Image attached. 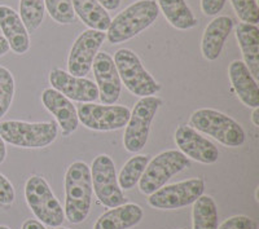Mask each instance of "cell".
<instances>
[{"mask_svg": "<svg viewBox=\"0 0 259 229\" xmlns=\"http://www.w3.org/2000/svg\"><path fill=\"white\" fill-rule=\"evenodd\" d=\"M92 181L90 166L73 162L65 173V219L80 224L87 219L92 203Z\"/></svg>", "mask_w": 259, "mask_h": 229, "instance_id": "1", "label": "cell"}, {"mask_svg": "<svg viewBox=\"0 0 259 229\" xmlns=\"http://www.w3.org/2000/svg\"><path fill=\"white\" fill-rule=\"evenodd\" d=\"M158 15L159 8L154 0H138L112 20L106 30V40L110 44H121L135 38L153 24Z\"/></svg>", "mask_w": 259, "mask_h": 229, "instance_id": "2", "label": "cell"}, {"mask_svg": "<svg viewBox=\"0 0 259 229\" xmlns=\"http://www.w3.org/2000/svg\"><path fill=\"white\" fill-rule=\"evenodd\" d=\"M189 124L196 131L211 136L228 148H239L245 144L246 135L239 122L215 109H198L192 113Z\"/></svg>", "mask_w": 259, "mask_h": 229, "instance_id": "3", "label": "cell"}, {"mask_svg": "<svg viewBox=\"0 0 259 229\" xmlns=\"http://www.w3.org/2000/svg\"><path fill=\"white\" fill-rule=\"evenodd\" d=\"M59 127L55 122L4 121L0 122V136L4 143L24 149H41L57 139Z\"/></svg>", "mask_w": 259, "mask_h": 229, "instance_id": "4", "label": "cell"}, {"mask_svg": "<svg viewBox=\"0 0 259 229\" xmlns=\"http://www.w3.org/2000/svg\"><path fill=\"white\" fill-rule=\"evenodd\" d=\"M122 84L133 95L139 97L154 96L161 89L153 76L144 68L142 60L128 48L118 50L113 59Z\"/></svg>", "mask_w": 259, "mask_h": 229, "instance_id": "5", "label": "cell"}, {"mask_svg": "<svg viewBox=\"0 0 259 229\" xmlns=\"http://www.w3.org/2000/svg\"><path fill=\"white\" fill-rule=\"evenodd\" d=\"M25 198L27 206L45 225L57 228L65 220V212L45 177L34 175L25 184Z\"/></svg>", "mask_w": 259, "mask_h": 229, "instance_id": "6", "label": "cell"}, {"mask_svg": "<svg viewBox=\"0 0 259 229\" xmlns=\"http://www.w3.org/2000/svg\"><path fill=\"white\" fill-rule=\"evenodd\" d=\"M191 167L189 158L179 150H166L150 159L143 176L139 180V189L145 196H150L162 188L171 177Z\"/></svg>", "mask_w": 259, "mask_h": 229, "instance_id": "7", "label": "cell"}, {"mask_svg": "<svg viewBox=\"0 0 259 229\" xmlns=\"http://www.w3.org/2000/svg\"><path fill=\"white\" fill-rule=\"evenodd\" d=\"M161 105L162 99L158 96L142 97L135 104L123 135V145L127 152L138 153L147 145L150 126Z\"/></svg>", "mask_w": 259, "mask_h": 229, "instance_id": "8", "label": "cell"}, {"mask_svg": "<svg viewBox=\"0 0 259 229\" xmlns=\"http://www.w3.org/2000/svg\"><path fill=\"white\" fill-rule=\"evenodd\" d=\"M92 189L101 205L113 209L127 203L123 192L119 188L117 171L113 159L106 154H100L92 161L91 168Z\"/></svg>", "mask_w": 259, "mask_h": 229, "instance_id": "9", "label": "cell"}, {"mask_svg": "<svg viewBox=\"0 0 259 229\" xmlns=\"http://www.w3.org/2000/svg\"><path fill=\"white\" fill-rule=\"evenodd\" d=\"M205 192V181L201 177L183 180L163 185L148 198V205L157 210H177L192 205Z\"/></svg>", "mask_w": 259, "mask_h": 229, "instance_id": "10", "label": "cell"}, {"mask_svg": "<svg viewBox=\"0 0 259 229\" xmlns=\"http://www.w3.org/2000/svg\"><path fill=\"white\" fill-rule=\"evenodd\" d=\"M78 119L85 128L92 131H115L121 129L128 122L130 110L123 105H99L82 103L77 109Z\"/></svg>", "mask_w": 259, "mask_h": 229, "instance_id": "11", "label": "cell"}, {"mask_svg": "<svg viewBox=\"0 0 259 229\" xmlns=\"http://www.w3.org/2000/svg\"><path fill=\"white\" fill-rule=\"evenodd\" d=\"M106 39V34L99 30L83 31L71 47L68 57V73L84 78L92 68V62Z\"/></svg>", "mask_w": 259, "mask_h": 229, "instance_id": "12", "label": "cell"}, {"mask_svg": "<svg viewBox=\"0 0 259 229\" xmlns=\"http://www.w3.org/2000/svg\"><path fill=\"white\" fill-rule=\"evenodd\" d=\"M92 70L99 89V99L105 105H113L118 101L122 92V82L113 57L106 52H97Z\"/></svg>", "mask_w": 259, "mask_h": 229, "instance_id": "13", "label": "cell"}, {"mask_svg": "<svg viewBox=\"0 0 259 229\" xmlns=\"http://www.w3.org/2000/svg\"><path fill=\"white\" fill-rule=\"evenodd\" d=\"M175 143L179 152H182L187 158H191L203 165H212L218 161L219 150L206 138L191 126L180 124L175 131Z\"/></svg>", "mask_w": 259, "mask_h": 229, "instance_id": "14", "label": "cell"}, {"mask_svg": "<svg viewBox=\"0 0 259 229\" xmlns=\"http://www.w3.org/2000/svg\"><path fill=\"white\" fill-rule=\"evenodd\" d=\"M50 83L53 89L78 103H95L99 99V89L92 80L80 76H74L62 69H52Z\"/></svg>", "mask_w": 259, "mask_h": 229, "instance_id": "15", "label": "cell"}, {"mask_svg": "<svg viewBox=\"0 0 259 229\" xmlns=\"http://www.w3.org/2000/svg\"><path fill=\"white\" fill-rule=\"evenodd\" d=\"M41 103L48 112L56 118L57 123L61 127L65 136L77 131L79 126L77 109L68 97H65L56 89L46 88L41 94Z\"/></svg>", "mask_w": 259, "mask_h": 229, "instance_id": "16", "label": "cell"}, {"mask_svg": "<svg viewBox=\"0 0 259 229\" xmlns=\"http://www.w3.org/2000/svg\"><path fill=\"white\" fill-rule=\"evenodd\" d=\"M0 29L16 55H25L30 50L29 32L20 15L8 6H0Z\"/></svg>", "mask_w": 259, "mask_h": 229, "instance_id": "17", "label": "cell"}, {"mask_svg": "<svg viewBox=\"0 0 259 229\" xmlns=\"http://www.w3.org/2000/svg\"><path fill=\"white\" fill-rule=\"evenodd\" d=\"M233 20L228 16H218L210 22L203 31L201 40V52L203 59L215 61L221 56L227 38L232 32Z\"/></svg>", "mask_w": 259, "mask_h": 229, "instance_id": "18", "label": "cell"}, {"mask_svg": "<svg viewBox=\"0 0 259 229\" xmlns=\"http://www.w3.org/2000/svg\"><path fill=\"white\" fill-rule=\"evenodd\" d=\"M228 76L239 100L247 108L259 106V88L258 82L253 78L246 65L241 60H235L230 64Z\"/></svg>", "mask_w": 259, "mask_h": 229, "instance_id": "19", "label": "cell"}, {"mask_svg": "<svg viewBox=\"0 0 259 229\" xmlns=\"http://www.w3.org/2000/svg\"><path fill=\"white\" fill-rule=\"evenodd\" d=\"M236 39L241 50L242 59L254 79H259V29L256 25L241 22L236 26Z\"/></svg>", "mask_w": 259, "mask_h": 229, "instance_id": "20", "label": "cell"}, {"mask_svg": "<svg viewBox=\"0 0 259 229\" xmlns=\"http://www.w3.org/2000/svg\"><path fill=\"white\" fill-rule=\"evenodd\" d=\"M143 219V209L136 203H123L99 216L94 229H130Z\"/></svg>", "mask_w": 259, "mask_h": 229, "instance_id": "21", "label": "cell"}, {"mask_svg": "<svg viewBox=\"0 0 259 229\" xmlns=\"http://www.w3.org/2000/svg\"><path fill=\"white\" fill-rule=\"evenodd\" d=\"M74 13L89 29L106 31L112 18L97 0H71Z\"/></svg>", "mask_w": 259, "mask_h": 229, "instance_id": "22", "label": "cell"}, {"mask_svg": "<svg viewBox=\"0 0 259 229\" xmlns=\"http://www.w3.org/2000/svg\"><path fill=\"white\" fill-rule=\"evenodd\" d=\"M159 12L163 13L171 26L178 30H189L197 26V18L187 6L186 0H157Z\"/></svg>", "mask_w": 259, "mask_h": 229, "instance_id": "23", "label": "cell"}, {"mask_svg": "<svg viewBox=\"0 0 259 229\" xmlns=\"http://www.w3.org/2000/svg\"><path fill=\"white\" fill-rule=\"evenodd\" d=\"M192 205L193 229H218V209L212 197L202 194Z\"/></svg>", "mask_w": 259, "mask_h": 229, "instance_id": "24", "label": "cell"}, {"mask_svg": "<svg viewBox=\"0 0 259 229\" xmlns=\"http://www.w3.org/2000/svg\"><path fill=\"white\" fill-rule=\"evenodd\" d=\"M149 156H143V154L131 157V158L124 163L121 172H119V175L117 176L119 188L124 189V191H131V189L138 184L140 177L143 176L145 167H147V165L149 163Z\"/></svg>", "mask_w": 259, "mask_h": 229, "instance_id": "25", "label": "cell"}, {"mask_svg": "<svg viewBox=\"0 0 259 229\" xmlns=\"http://www.w3.org/2000/svg\"><path fill=\"white\" fill-rule=\"evenodd\" d=\"M45 0H20V17L27 32L39 29L45 20Z\"/></svg>", "mask_w": 259, "mask_h": 229, "instance_id": "26", "label": "cell"}, {"mask_svg": "<svg viewBox=\"0 0 259 229\" xmlns=\"http://www.w3.org/2000/svg\"><path fill=\"white\" fill-rule=\"evenodd\" d=\"M48 15L60 25H69L74 21L75 13L71 0H45Z\"/></svg>", "mask_w": 259, "mask_h": 229, "instance_id": "27", "label": "cell"}, {"mask_svg": "<svg viewBox=\"0 0 259 229\" xmlns=\"http://www.w3.org/2000/svg\"><path fill=\"white\" fill-rule=\"evenodd\" d=\"M15 96V78L4 66H0V119L7 114Z\"/></svg>", "mask_w": 259, "mask_h": 229, "instance_id": "28", "label": "cell"}, {"mask_svg": "<svg viewBox=\"0 0 259 229\" xmlns=\"http://www.w3.org/2000/svg\"><path fill=\"white\" fill-rule=\"evenodd\" d=\"M236 15L245 24L256 25L259 21V7L255 0H230Z\"/></svg>", "mask_w": 259, "mask_h": 229, "instance_id": "29", "label": "cell"}, {"mask_svg": "<svg viewBox=\"0 0 259 229\" xmlns=\"http://www.w3.org/2000/svg\"><path fill=\"white\" fill-rule=\"evenodd\" d=\"M254 221L246 215H235L223 221L218 229H253Z\"/></svg>", "mask_w": 259, "mask_h": 229, "instance_id": "30", "label": "cell"}, {"mask_svg": "<svg viewBox=\"0 0 259 229\" xmlns=\"http://www.w3.org/2000/svg\"><path fill=\"white\" fill-rule=\"evenodd\" d=\"M16 193L12 182L3 173H0V205H12L15 202Z\"/></svg>", "mask_w": 259, "mask_h": 229, "instance_id": "31", "label": "cell"}, {"mask_svg": "<svg viewBox=\"0 0 259 229\" xmlns=\"http://www.w3.org/2000/svg\"><path fill=\"white\" fill-rule=\"evenodd\" d=\"M227 0H201V11L205 16H217L222 9Z\"/></svg>", "mask_w": 259, "mask_h": 229, "instance_id": "32", "label": "cell"}, {"mask_svg": "<svg viewBox=\"0 0 259 229\" xmlns=\"http://www.w3.org/2000/svg\"><path fill=\"white\" fill-rule=\"evenodd\" d=\"M106 11H115L118 9L119 4H121V0H97Z\"/></svg>", "mask_w": 259, "mask_h": 229, "instance_id": "33", "label": "cell"}, {"mask_svg": "<svg viewBox=\"0 0 259 229\" xmlns=\"http://www.w3.org/2000/svg\"><path fill=\"white\" fill-rule=\"evenodd\" d=\"M21 229H46V226L40 223L39 220H34V219H27Z\"/></svg>", "mask_w": 259, "mask_h": 229, "instance_id": "34", "label": "cell"}, {"mask_svg": "<svg viewBox=\"0 0 259 229\" xmlns=\"http://www.w3.org/2000/svg\"><path fill=\"white\" fill-rule=\"evenodd\" d=\"M9 44L8 41L6 40V38H4L3 35H0V57L4 56V55H7V53L9 52Z\"/></svg>", "mask_w": 259, "mask_h": 229, "instance_id": "35", "label": "cell"}, {"mask_svg": "<svg viewBox=\"0 0 259 229\" xmlns=\"http://www.w3.org/2000/svg\"><path fill=\"white\" fill-rule=\"evenodd\" d=\"M6 157H7L6 143H4V140L2 139V136H0V165L6 161Z\"/></svg>", "mask_w": 259, "mask_h": 229, "instance_id": "36", "label": "cell"}, {"mask_svg": "<svg viewBox=\"0 0 259 229\" xmlns=\"http://www.w3.org/2000/svg\"><path fill=\"white\" fill-rule=\"evenodd\" d=\"M251 123H253L254 127H256V128L259 127V108H254L253 113H251Z\"/></svg>", "mask_w": 259, "mask_h": 229, "instance_id": "37", "label": "cell"}, {"mask_svg": "<svg viewBox=\"0 0 259 229\" xmlns=\"http://www.w3.org/2000/svg\"><path fill=\"white\" fill-rule=\"evenodd\" d=\"M258 193H259V187H258V188H256V189H255V201H256V202H259V198H258Z\"/></svg>", "mask_w": 259, "mask_h": 229, "instance_id": "38", "label": "cell"}, {"mask_svg": "<svg viewBox=\"0 0 259 229\" xmlns=\"http://www.w3.org/2000/svg\"><path fill=\"white\" fill-rule=\"evenodd\" d=\"M0 229H11V228H8L7 225H0Z\"/></svg>", "mask_w": 259, "mask_h": 229, "instance_id": "39", "label": "cell"}, {"mask_svg": "<svg viewBox=\"0 0 259 229\" xmlns=\"http://www.w3.org/2000/svg\"><path fill=\"white\" fill-rule=\"evenodd\" d=\"M56 229H69V228H64V226H57Z\"/></svg>", "mask_w": 259, "mask_h": 229, "instance_id": "40", "label": "cell"}, {"mask_svg": "<svg viewBox=\"0 0 259 229\" xmlns=\"http://www.w3.org/2000/svg\"><path fill=\"white\" fill-rule=\"evenodd\" d=\"M255 2H258V0H255Z\"/></svg>", "mask_w": 259, "mask_h": 229, "instance_id": "41", "label": "cell"}]
</instances>
